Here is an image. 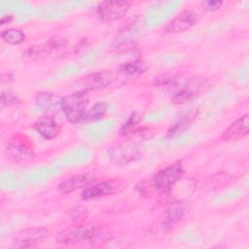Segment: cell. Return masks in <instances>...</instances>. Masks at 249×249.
I'll return each mask as SVG.
<instances>
[{
  "label": "cell",
  "mask_w": 249,
  "mask_h": 249,
  "mask_svg": "<svg viewBox=\"0 0 249 249\" xmlns=\"http://www.w3.org/2000/svg\"><path fill=\"white\" fill-rule=\"evenodd\" d=\"M197 20L198 15L196 12L193 10H184L166 23L164 30L166 33L171 34L181 33L192 28Z\"/></svg>",
  "instance_id": "cell-10"
},
{
  "label": "cell",
  "mask_w": 249,
  "mask_h": 249,
  "mask_svg": "<svg viewBox=\"0 0 249 249\" xmlns=\"http://www.w3.org/2000/svg\"><path fill=\"white\" fill-rule=\"evenodd\" d=\"M7 158L16 163H22L34 157L33 147L29 138L23 134L14 135L6 146Z\"/></svg>",
  "instance_id": "cell-6"
},
{
  "label": "cell",
  "mask_w": 249,
  "mask_h": 249,
  "mask_svg": "<svg viewBox=\"0 0 249 249\" xmlns=\"http://www.w3.org/2000/svg\"><path fill=\"white\" fill-rule=\"evenodd\" d=\"M1 39L8 45H19L25 40V34L18 28H8L1 32Z\"/></svg>",
  "instance_id": "cell-21"
},
{
  "label": "cell",
  "mask_w": 249,
  "mask_h": 249,
  "mask_svg": "<svg viewBox=\"0 0 249 249\" xmlns=\"http://www.w3.org/2000/svg\"><path fill=\"white\" fill-rule=\"evenodd\" d=\"M1 107H5V106H10L12 104H16L18 102V98L16 95H14V93L10 90H4L1 93Z\"/></svg>",
  "instance_id": "cell-24"
},
{
  "label": "cell",
  "mask_w": 249,
  "mask_h": 249,
  "mask_svg": "<svg viewBox=\"0 0 249 249\" xmlns=\"http://www.w3.org/2000/svg\"><path fill=\"white\" fill-rule=\"evenodd\" d=\"M186 212V204L183 201H175L170 203L164 210L163 222L164 227H172L178 223Z\"/></svg>",
  "instance_id": "cell-18"
},
{
  "label": "cell",
  "mask_w": 249,
  "mask_h": 249,
  "mask_svg": "<svg viewBox=\"0 0 249 249\" xmlns=\"http://www.w3.org/2000/svg\"><path fill=\"white\" fill-rule=\"evenodd\" d=\"M94 181V174L92 172L75 174L69 176L57 185V189L62 194H70L79 189H84L87 186L90 185Z\"/></svg>",
  "instance_id": "cell-11"
},
{
  "label": "cell",
  "mask_w": 249,
  "mask_h": 249,
  "mask_svg": "<svg viewBox=\"0 0 249 249\" xmlns=\"http://www.w3.org/2000/svg\"><path fill=\"white\" fill-rule=\"evenodd\" d=\"M67 215L70 217L72 221L80 222L87 215V209L82 206H75L67 211Z\"/></svg>",
  "instance_id": "cell-23"
},
{
  "label": "cell",
  "mask_w": 249,
  "mask_h": 249,
  "mask_svg": "<svg viewBox=\"0 0 249 249\" xmlns=\"http://www.w3.org/2000/svg\"><path fill=\"white\" fill-rule=\"evenodd\" d=\"M249 132V116L248 114L235 120L222 133L223 141L232 142L244 138Z\"/></svg>",
  "instance_id": "cell-12"
},
{
  "label": "cell",
  "mask_w": 249,
  "mask_h": 249,
  "mask_svg": "<svg viewBox=\"0 0 249 249\" xmlns=\"http://www.w3.org/2000/svg\"><path fill=\"white\" fill-rule=\"evenodd\" d=\"M108 111V105L104 101L94 103L89 109H87L82 121L86 123H93L102 120Z\"/></svg>",
  "instance_id": "cell-19"
},
{
  "label": "cell",
  "mask_w": 249,
  "mask_h": 249,
  "mask_svg": "<svg viewBox=\"0 0 249 249\" xmlns=\"http://www.w3.org/2000/svg\"><path fill=\"white\" fill-rule=\"evenodd\" d=\"M117 185L112 182H100L89 185L83 189L81 197L84 200H91L98 197L113 195L117 191Z\"/></svg>",
  "instance_id": "cell-14"
},
{
  "label": "cell",
  "mask_w": 249,
  "mask_h": 249,
  "mask_svg": "<svg viewBox=\"0 0 249 249\" xmlns=\"http://www.w3.org/2000/svg\"><path fill=\"white\" fill-rule=\"evenodd\" d=\"M131 5L132 2L124 0L102 1L95 8V15L102 21H115L124 18L127 14Z\"/></svg>",
  "instance_id": "cell-7"
},
{
  "label": "cell",
  "mask_w": 249,
  "mask_h": 249,
  "mask_svg": "<svg viewBox=\"0 0 249 249\" xmlns=\"http://www.w3.org/2000/svg\"><path fill=\"white\" fill-rule=\"evenodd\" d=\"M89 104L88 91L81 89L74 91L63 97L62 100V112L65 119L71 123L76 124L81 122Z\"/></svg>",
  "instance_id": "cell-3"
},
{
  "label": "cell",
  "mask_w": 249,
  "mask_h": 249,
  "mask_svg": "<svg viewBox=\"0 0 249 249\" xmlns=\"http://www.w3.org/2000/svg\"><path fill=\"white\" fill-rule=\"evenodd\" d=\"M210 87L207 79L204 77H176L173 84L169 87L171 89V99L176 104H185L193 101Z\"/></svg>",
  "instance_id": "cell-1"
},
{
  "label": "cell",
  "mask_w": 249,
  "mask_h": 249,
  "mask_svg": "<svg viewBox=\"0 0 249 249\" xmlns=\"http://www.w3.org/2000/svg\"><path fill=\"white\" fill-rule=\"evenodd\" d=\"M223 5V1L218 0H205L201 2L202 8L207 12H215L221 8Z\"/></svg>",
  "instance_id": "cell-25"
},
{
  "label": "cell",
  "mask_w": 249,
  "mask_h": 249,
  "mask_svg": "<svg viewBox=\"0 0 249 249\" xmlns=\"http://www.w3.org/2000/svg\"><path fill=\"white\" fill-rule=\"evenodd\" d=\"M102 231L92 223H83L71 226L57 232L55 241L58 244L71 245L85 241H97L101 239V235H105Z\"/></svg>",
  "instance_id": "cell-2"
},
{
  "label": "cell",
  "mask_w": 249,
  "mask_h": 249,
  "mask_svg": "<svg viewBox=\"0 0 249 249\" xmlns=\"http://www.w3.org/2000/svg\"><path fill=\"white\" fill-rule=\"evenodd\" d=\"M184 168L181 160L174 161L173 163L159 170L152 178V186L160 193H168L182 178Z\"/></svg>",
  "instance_id": "cell-5"
},
{
  "label": "cell",
  "mask_w": 249,
  "mask_h": 249,
  "mask_svg": "<svg viewBox=\"0 0 249 249\" xmlns=\"http://www.w3.org/2000/svg\"><path fill=\"white\" fill-rule=\"evenodd\" d=\"M50 235L47 228L33 227L22 229L16 232L13 243L16 248H31L43 243Z\"/></svg>",
  "instance_id": "cell-8"
},
{
  "label": "cell",
  "mask_w": 249,
  "mask_h": 249,
  "mask_svg": "<svg viewBox=\"0 0 249 249\" xmlns=\"http://www.w3.org/2000/svg\"><path fill=\"white\" fill-rule=\"evenodd\" d=\"M141 123V115L138 112H133L129 115L127 120L121 126L119 132L122 136H126L132 134L138 129V126Z\"/></svg>",
  "instance_id": "cell-22"
},
{
  "label": "cell",
  "mask_w": 249,
  "mask_h": 249,
  "mask_svg": "<svg viewBox=\"0 0 249 249\" xmlns=\"http://www.w3.org/2000/svg\"><path fill=\"white\" fill-rule=\"evenodd\" d=\"M14 19V17L12 15H6V16H3L0 19V24L1 25H4L6 23H10L12 20Z\"/></svg>",
  "instance_id": "cell-26"
},
{
  "label": "cell",
  "mask_w": 249,
  "mask_h": 249,
  "mask_svg": "<svg viewBox=\"0 0 249 249\" xmlns=\"http://www.w3.org/2000/svg\"><path fill=\"white\" fill-rule=\"evenodd\" d=\"M141 153L137 146L133 144H120L107 151V158L113 164L125 165L135 161Z\"/></svg>",
  "instance_id": "cell-9"
},
{
  "label": "cell",
  "mask_w": 249,
  "mask_h": 249,
  "mask_svg": "<svg viewBox=\"0 0 249 249\" xmlns=\"http://www.w3.org/2000/svg\"><path fill=\"white\" fill-rule=\"evenodd\" d=\"M116 76L114 72L109 71V70H103V71H98V72H93L83 79V86L85 90H95V89H100L108 87L111 85Z\"/></svg>",
  "instance_id": "cell-13"
},
{
  "label": "cell",
  "mask_w": 249,
  "mask_h": 249,
  "mask_svg": "<svg viewBox=\"0 0 249 249\" xmlns=\"http://www.w3.org/2000/svg\"><path fill=\"white\" fill-rule=\"evenodd\" d=\"M196 110H189L188 112L182 114L180 117L176 119V121L171 124V126L167 130V136L173 138L184 133L190 127V125L196 119Z\"/></svg>",
  "instance_id": "cell-17"
},
{
  "label": "cell",
  "mask_w": 249,
  "mask_h": 249,
  "mask_svg": "<svg viewBox=\"0 0 249 249\" xmlns=\"http://www.w3.org/2000/svg\"><path fill=\"white\" fill-rule=\"evenodd\" d=\"M38 108L45 112H58L62 108L63 97L48 91H39L34 97Z\"/></svg>",
  "instance_id": "cell-15"
},
{
  "label": "cell",
  "mask_w": 249,
  "mask_h": 249,
  "mask_svg": "<svg viewBox=\"0 0 249 249\" xmlns=\"http://www.w3.org/2000/svg\"><path fill=\"white\" fill-rule=\"evenodd\" d=\"M120 70L124 76L128 78H138L145 73L146 64L140 59L131 60L122 64Z\"/></svg>",
  "instance_id": "cell-20"
},
{
  "label": "cell",
  "mask_w": 249,
  "mask_h": 249,
  "mask_svg": "<svg viewBox=\"0 0 249 249\" xmlns=\"http://www.w3.org/2000/svg\"><path fill=\"white\" fill-rule=\"evenodd\" d=\"M34 128L42 137L48 140L56 138L60 132L59 124L53 116L49 115L39 118L34 124Z\"/></svg>",
  "instance_id": "cell-16"
},
{
  "label": "cell",
  "mask_w": 249,
  "mask_h": 249,
  "mask_svg": "<svg viewBox=\"0 0 249 249\" xmlns=\"http://www.w3.org/2000/svg\"><path fill=\"white\" fill-rule=\"evenodd\" d=\"M68 52V41L62 36H53L44 44L32 46L26 52L27 56L34 59L47 57L59 58L64 56Z\"/></svg>",
  "instance_id": "cell-4"
}]
</instances>
